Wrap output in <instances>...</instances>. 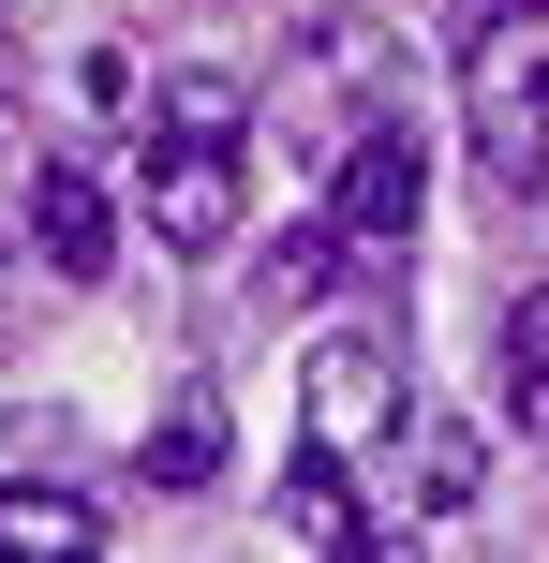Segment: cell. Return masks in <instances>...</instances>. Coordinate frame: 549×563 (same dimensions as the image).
<instances>
[{
    "instance_id": "obj_5",
    "label": "cell",
    "mask_w": 549,
    "mask_h": 563,
    "mask_svg": "<svg viewBox=\"0 0 549 563\" xmlns=\"http://www.w3.org/2000/svg\"><path fill=\"white\" fill-rule=\"evenodd\" d=\"M15 223H30V253H45V282H105L119 267V208H105L89 164H15Z\"/></svg>"
},
{
    "instance_id": "obj_3",
    "label": "cell",
    "mask_w": 549,
    "mask_h": 563,
    "mask_svg": "<svg viewBox=\"0 0 549 563\" xmlns=\"http://www.w3.org/2000/svg\"><path fill=\"white\" fill-rule=\"evenodd\" d=\"M386 104H402V45H386L372 15H312V30L283 45V75H267V134L312 148V164H342Z\"/></svg>"
},
{
    "instance_id": "obj_14",
    "label": "cell",
    "mask_w": 549,
    "mask_h": 563,
    "mask_svg": "<svg viewBox=\"0 0 549 563\" xmlns=\"http://www.w3.org/2000/svg\"><path fill=\"white\" fill-rule=\"evenodd\" d=\"M461 15H475V0H461Z\"/></svg>"
},
{
    "instance_id": "obj_1",
    "label": "cell",
    "mask_w": 549,
    "mask_h": 563,
    "mask_svg": "<svg viewBox=\"0 0 549 563\" xmlns=\"http://www.w3.org/2000/svg\"><path fill=\"white\" fill-rule=\"evenodd\" d=\"M238 223H253V89L164 75V104H149V238L164 253H223Z\"/></svg>"
},
{
    "instance_id": "obj_12",
    "label": "cell",
    "mask_w": 549,
    "mask_h": 563,
    "mask_svg": "<svg viewBox=\"0 0 549 563\" xmlns=\"http://www.w3.org/2000/svg\"><path fill=\"white\" fill-rule=\"evenodd\" d=\"M342 267H356V253H342V223H283V253H267V297L297 311V297H327Z\"/></svg>"
},
{
    "instance_id": "obj_13",
    "label": "cell",
    "mask_w": 549,
    "mask_h": 563,
    "mask_svg": "<svg viewBox=\"0 0 549 563\" xmlns=\"http://www.w3.org/2000/svg\"><path fill=\"white\" fill-rule=\"evenodd\" d=\"M0 460H75V430L59 416H0Z\"/></svg>"
},
{
    "instance_id": "obj_2",
    "label": "cell",
    "mask_w": 549,
    "mask_h": 563,
    "mask_svg": "<svg viewBox=\"0 0 549 563\" xmlns=\"http://www.w3.org/2000/svg\"><path fill=\"white\" fill-rule=\"evenodd\" d=\"M461 134L491 194H549V0H475L461 30Z\"/></svg>"
},
{
    "instance_id": "obj_9",
    "label": "cell",
    "mask_w": 549,
    "mask_h": 563,
    "mask_svg": "<svg viewBox=\"0 0 549 563\" xmlns=\"http://www.w3.org/2000/svg\"><path fill=\"white\" fill-rule=\"evenodd\" d=\"M89 549H105L89 489H0V563H89Z\"/></svg>"
},
{
    "instance_id": "obj_7",
    "label": "cell",
    "mask_w": 549,
    "mask_h": 563,
    "mask_svg": "<svg viewBox=\"0 0 549 563\" xmlns=\"http://www.w3.org/2000/svg\"><path fill=\"white\" fill-rule=\"evenodd\" d=\"M267 534H283V549H342V563H356V549H386V519L356 505V460H342V445H297L283 489H267Z\"/></svg>"
},
{
    "instance_id": "obj_11",
    "label": "cell",
    "mask_w": 549,
    "mask_h": 563,
    "mask_svg": "<svg viewBox=\"0 0 549 563\" xmlns=\"http://www.w3.org/2000/svg\"><path fill=\"white\" fill-rule=\"evenodd\" d=\"M505 416L549 430V282H535V297H505Z\"/></svg>"
},
{
    "instance_id": "obj_10",
    "label": "cell",
    "mask_w": 549,
    "mask_h": 563,
    "mask_svg": "<svg viewBox=\"0 0 549 563\" xmlns=\"http://www.w3.org/2000/svg\"><path fill=\"white\" fill-rule=\"evenodd\" d=\"M149 489H223V400H208V386L164 400V430H149Z\"/></svg>"
},
{
    "instance_id": "obj_8",
    "label": "cell",
    "mask_w": 549,
    "mask_h": 563,
    "mask_svg": "<svg viewBox=\"0 0 549 563\" xmlns=\"http://www.w3.org/2000/svg\"><path fill=\"white\" fill-rule=\"evenodd\" d=\"M402 505L416 519H475V505H491V430H475V416H416L402 430Z\"/></svg>"
},
{
    "instance_id": "obj_4",
    "label": "cell",
    "mask_w": 549,
    "mask_h": 563,
    "mask_svg": "<svg viewBox=\"0 0 549 563\" xmlns=\"http://www.w3.org/2000/svg\"><path fill=\"white\" fill-rule=\"evenodd\" d=\"M416 208H431V148H416V119L386 104L372 134H356L342 164H327V223H342V253H356V267H402Z\"/></svg>"
},
{
    "instance_id": "obj_6",
    "label": "cell",
    "mask_w": 549,
    "mask_h": 563,
    "mask_svg": "<svg viewBox=\"0 0 549 563\" xmlns=\"http://www.w3.org/2000/svg\"><path fill=\"white\" fill-rule=\"evenodd\" d=\"M386 430H402V341H386V327H342V341H327V356H312V445H386Z\"/></svg>"
}]
</instances>
